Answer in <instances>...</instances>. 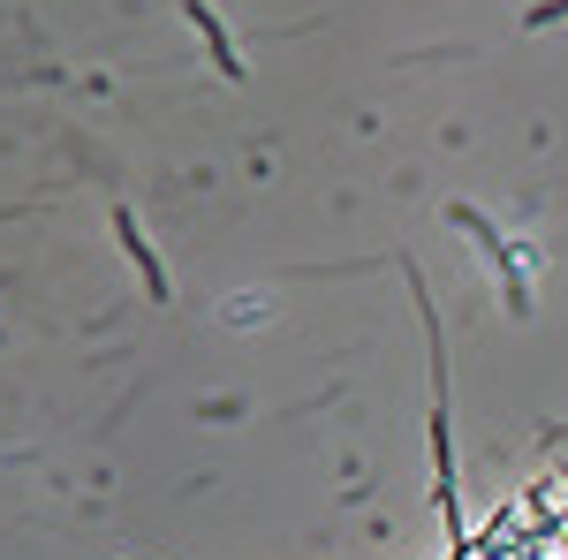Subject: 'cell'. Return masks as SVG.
<instances>
[{
	"instance_id": "6da1fadb",
	"label": "cell",
	"mask_w": 568,
	"mask_h": 560,
	"mask_svg": "<svg viewBox=\"0 0 568 560\" xmlns=\"http://www.w3.org/2000/svg\"><path fill=\"white\" fill-rule=\"evenodd\" d=\"M106 220H114V235H122V251H130L136 281H144V296H152V303H168V296H175V281H168V265H160V251L144 243V227H136V213H130V205H114Z\"/></svg>"
},
{
	"instance_id": "7a4b0ae2",
	"label": "cell",
	"mask_w": 568,
	"mask_h": 560,
	"mask_svg": "<svg viewBox=\"0 0 568 560\" xmlns=\"http://www.w3.org/2000/svg\"><path fill=\"white\" fill-rule=\"evenodd\" d=\"M182 16L197 23V39L213 45V69H220V77H227V84H235V77H243V53L227 45V23H220V16H213V8H205V0H182Z\"/></svg>"
}]
</instances>
